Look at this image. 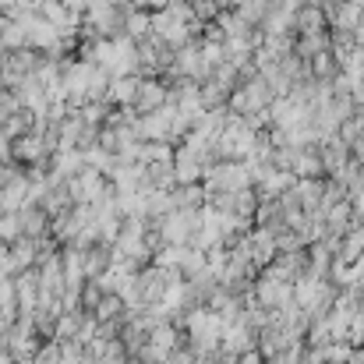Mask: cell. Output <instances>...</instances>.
Here are the masks:
<instances>
[{
  "mask_svg": "<svg viewBox=\"0 0 364 364\" xmlns=\"http://www.w3.org/2000/svg\"><path fill=\"white\" fill-rule=\"evenodd\" d=\"M21 230H25L21 216H7V220H0V237H4V241H14Z\"/></svg>",
  "mask_w": 364,
  "mask_h": 364,
  "instance_id": "1",
  "label": "cell"
}]
</instances>
